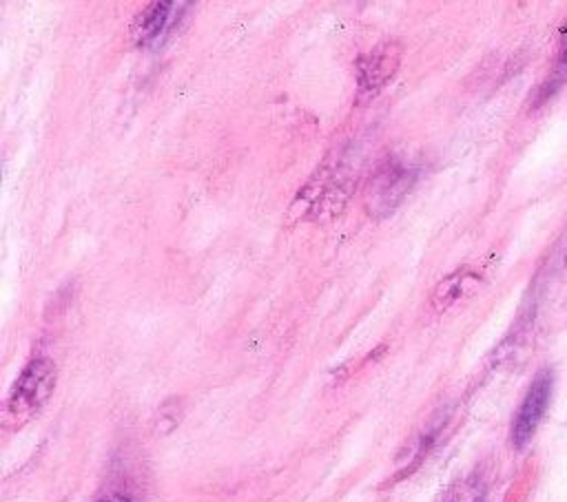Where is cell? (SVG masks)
<instances>
[{"instance_id": "6da1fadb", "label": "cell", "mask_w": 567, "mask_h": 502, "mask_svg": "<svg viewBox=\"0 0 567 502\" xmlns=\"http://www.w3.org/2000/svg\"><path fill=\"white\" fill-rule=\"evenodd\" d=\"M55 378L58 372L51 358H31L9 389L4 405V422L9 427H22L24 422H29L51 398L55 389Z\"/></svg>"}, {"instance_id": "7a4b0ae2", "label": "cell", "mask_w": 567, "mask_h": 502, "mask_svg": "<svg viewBox=\"0 0 567 502\" xmlns=\"http://www.w3.org/2000/svg\"><path fill=\"white\" fill-rule=\"evenodd\" d=\"M551 387H554V378H551L549 369L538 372L536 378L532 380V385L514 416V422H512V442L516 449H523L536 433V429L549 407Z\"/></svg>"}, {"instance_id": "3957f363", "label": "cell", "mask_w": 567, "mask_h": 502, "mask_svg": "<svg viewBox=\"0 0 567 502\" xmlns=\"http://www.w3.org/2000/svg\"><path fill=\"white\" fill-rule=\"evenodd\" d=\"M186 2L157 0L146 4L133 22V40L137 46H157L162 44L186 15Z\"/></svg>"}, {"instance_id": "277c9868", "label": "cell", "mask_w": 567, "mask_h": 502, "mask_svg": "<svg viewBox=\"0 0 567 502\" xmlns=\"http://www.w3.org/2000/svg\"><path fill=\"white\" fill-rule=\"evenodd\" d=\"M401 62V46L396 42H381L357 60V86L361 95H377L396 73Z\"/></svg>"}, {"instance_id": "5b68a950", "label": "cell", "mask_w": 567, "mask_h": 502, "mask_svg": "<svg viewBox=\"0 0 567 502\" xmlns=\"http://www.w3.org/2000/svg\"><path fill=\"white\" fill-rule=\"evenodd\" d=\"M414 177H416L414 168H408L394 161L379 168V172L372 177L368 188V199H365L368 210L374 212L377 217L390 212L410 190V186L414 184Z\"/></svg>"}, {"instance_id": "8992f818", "label": "cell", "mask_w": 567, "mask_h": 502, "mask_svg": "<svg viewBox=\"0 0 567 502\" xmlns=\"http://www.w3.org/2000/svg\"><path fill=\"white\" fill-rule=\"evenodd\" d=\"M467 281V276L463 272L450 274L445 276L432 292V305L434 310H445L447 305H452L461 294H463V283Z\"/></svg>"}, {"instance_id": "52a82bcc", "label": "cell", "mask_w": 567, "mask_h": 502, "mask_svg": "<svg viewBox=\"0 0 567 502\" xmlns=\"http://www.w3.org/2000/svg\"><path fill=\"white\" fill-rule=\"evenodd\" d=\"M567 77V31H565V44H563V51H560V57H558V80ZM560 84V82H556Z\"/></svg>"}, {"instance_id": "ba28073f", "label": "cell", "mask_w": 567, "mask_h": 502, "mask_svg": "<svg viewBox=\"0 0 567 502\" xmlns=\"http://www.w3.org/2000/svg\"><path fill=\"white\" fill-rule=\"evenodd\" d=\"M95 502H133V498L126 495V493L111 491V493H106V495H100Z\"/></svg>"}]
</instances>
